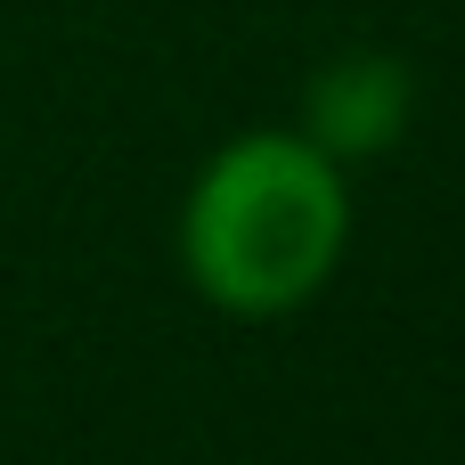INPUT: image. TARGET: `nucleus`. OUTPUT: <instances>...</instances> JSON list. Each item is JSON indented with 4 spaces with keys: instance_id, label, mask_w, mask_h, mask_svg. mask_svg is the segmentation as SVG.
Wrapping results in <instances>:
<instances>
[{
    "instance_id": "f257e3e1",
    "label": "nucleus",
    "mask_w": 465,
    "mask_h": 465,
    "mask_svg": "<svg viewBox=\"0 0 465 465\" xmlns=\"http://www.w3.org/2000/svg\"><path fill=\"white\" fill-rule=\"evenodd\" d=\"M351 237L343 163L294 131H245L229 139L180 213V262L204 302L237 319H278L311 302Z\"/></svg>"
},
{
    "instance_id": "f03ea898",
    "label": "nucleus",
    "mask_w": 465,
    "mask_h": 465,
    "mask_svg": "<svg viewBox=\"0 0 465 465\" xmlns=\"http://www.w3.org/2000/svg\"><path fill=\"white\" fill-rule=\"evenodd\" d=\"M409 65L401 57H376V49H360V57H335L319 82H311V147H327L335 163H368V155H384L401 131H409Z\"/></svg>"
}]
</instances>
